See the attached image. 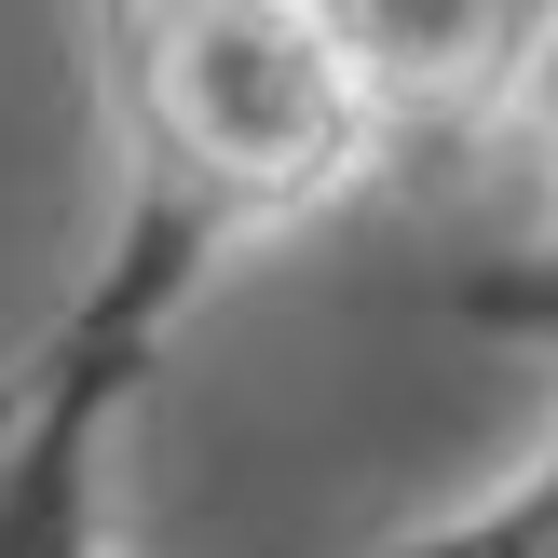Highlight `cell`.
I'll return each mask as SVG.
<instances>
[{
	"mask_svg": "<svg viewBox=\"0 0 558 558\" xmlns=\"http://www.w3.org/2000/svg\"><path fill=\"white\" fill-rule=\"evenodd\" d=\"M178 272H191V245L150 232L82 300V327L27 368V409H14V436H0V558H109L96 545L109 409H123V381H136V354H150V314L178 300Z\"/></svg>",
	"mask_w": 558,
	"mask_h": 558,
	"instance_id": "obj_1",
	"label": "cell"
},
{
	"mask_svg": "<svg viewBox=\"0 0 558 558\" xmlns=\"http://www.w3.org/2000/svg\"><path fill=\"white\" fill-rule=\"evenodd\" d=\"M163 96H178L191 150H218L232 178H314L354 123V54L300 0H178Z\"/></svg>",
	"mask_w": 558,
	"mask_h": 558,
	"instance_id": "obj_2",
	"label": "cell"
},
{
	"mask_svg": "<svg viewBox=\"0 0 558 558\" xmlns=\"http://www.w3.org/2000/svg\"><path fill=\"white\" fill-rule=\"evenodd\" d=\"M518 14H532V0H327L341 54H368V69H463V54H490Z\"/></svg>",
	"mask_w": 558,
	"mask_h": 558,
	"instance_id": "obj_3",
	"label": "cell"
},
{
	"mask_svg": "<svg viewBox=\"0 0 558 558\" xmlns=\"http://www.w3.org/2000/svg\"><path fill=\"white\" fill-rule=\"evenodd\" d=\"M396 558H558V450H545L490 518H463V532H436V545H396Z\"/></svg>",
	"mask_w": 558,
	"mask_h": 558,
	"instance_id": "obj_4",
	"label": "cell"
},
{
	"mask_svg": "<svg viewBox=\"0 0 558 558\" xmlns=\"http://www.w3.org/2000/svg\"><path fill=\"white\" fill-rule=\"evenodd\" d=\"M477 314H505V327H532V341H558V245H545V259H518V272H490Z\"/></svg>",
	"mask_w": 558,
	"mask_h": 558,
	"instance_id": "obj_5",
	"label": "cell"
},
{
	"mask_svg": "<svg viewBox=\"0 0 558 558\" xmlns=\"http://www.w3.org/2000/svg\"><path fill=\"white\" fill-rule=\"evenodd\" d=\"M14 409H27V381H0V436H14Z\"/></svg>",
	"mask_w": 558,
	"mask_h": 558,
	"instance_id": "obj_6",
	"label": "cell"
}]
</instances>
